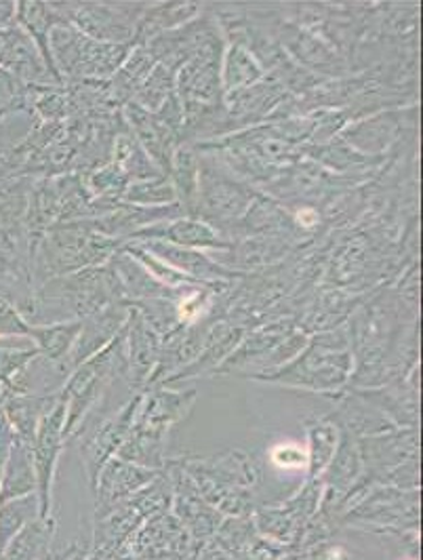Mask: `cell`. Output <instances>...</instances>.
<instances>
[{
	"mask_svg": "<svg viewBox=\"0 0 423 560\" xmlns=\"http://www.w3.org/2000/svg\"><path fill=\"white\" fill-rule=\"evenodd\" d=\"M143 252L152 253L156 257H161L165 264L175 266L177 272H186V277L190 279H200V282H209V280H227L236 277L234 270H227L222 264L211 261L207 255L195 252V249H184L177 245H171L165 241H148L145 245H141Z\"/></svg>",
	"mask_w": 423,
	"mask_h": 560,
	"instance_id": "obj_7",
	"label": "cell"
},
{
	"mask_svg": "<svg viewBox=\"0 0 423 560\" xmlns=\"http://www.w3.org/2000/svg\"><path fill=\"white\" fill-rule=\"evenodd\" d=\"M125 200L127 202H136L141 207H167V202H175V190L173 184L167 179V175L156 177V179H148V182H136L129 186V190H125Z\"/></svg>",
	"mask_w": 423,
	"mask_h": 560,
	"instance_id": "obj_16",
	"label": "cell"
},
{
	"mask_svg": "<svg viewBox=\"0 0 423 560\" xmlns=\"http://www.w3.org/2000/svg\"><path fill=\"white\" fill-rule=\"evenodd\" d=\"M133 238L145 241H165L171 245L184 247V249H232V243L224 238L209 222L198 220H175V222H161L148 230H140L133 234Z\"/></svg>",
	"mask_w": 423,
	"mask_h": 560,
	"instance_id": "obj_6",
	"label": "cell"
},
{
	"mask_svg": "<svg viewBox=\"0 0 423 560\" xmlns=\"http://www.w3.org/2000/svg\"><path fill=\"white\" fill-rule=\"evenodd\" d=\"M49 49L54 63H59L70 77H110L127 59L129 45L99 43L83 32L70 28L68 22L57 24L49 34ZM59 72V70H57Z\"/></svg>",
	"mask_w": 423,
	"mask_h": 560,
	"instance_id": "obj_1",
	"label": "cell"
},
{
	"mask_svg": "<svg viewBox=\"0 0 423 560\" xmlns=\"http://www.w3.org/2000/svg\"><path fill=\"white\" fill-rule=\"evenodd\" d=\"M38 514V498L34 493L4 502L0 508V555L11 544V539L22 532Z\"/></svg>",
	"mask_w": 423,
	"mask_h": 560,
	"instance_id": "obj_13",
	"label": "cell"
},
{
	"mask_svg": "<svg viewBox=\"0 0 423 560\" xmlns=\"http://www.w3.org/2000/svg\"><path fill=\"white\" fill-rule=\"evenodd\" d=\"M272 462L282 468H302L308 464V455L293 445H281L272 451Z\"/></svg>",
	"mask_w": 423,
	"mask_h": 560,
	"instance_id": "obj_20",
	"label": "cell"
},
{
	"mask_svg": "<svg viewBox=\"0 0 423 560\" xmlns=\"http://www.w3.org/2000/svg\"><path fill=\"white\" fill-rule=\"evenodd\" d=\"M63 421H66V400L59 396L56 407L38 423L34 445H32L40 518H49L51 514V485L56 475L57 457L63 445Z\"/></svg>",
	"mask_w": 423,
	"mask_h": 560,
	"instance_id": "obj_3",
	"label": "cell"
},
{
	"mask_svg": "<svg viewBox=\"0 0 423 560\" xmlns=\"http://www.w3.org/2000/svg\"><path fill=\"white\" fill-rule=\"evenodd\" d=\"M171 95H173V74L165 66H156L145 79V83L136 91L138 106L145 113L161 110V106L169 100Z\"/></svg>",
	"mask_w": 423,
	"mask_h": 560,
	"instance_id": "obj_15",
	"label": "cell"
},
{
	"mask_svg": "<svg viewBox=\"0 0 423 560\" xmlns=\"http://www.w3.org/2000/svg\"><path fill=\"white\" fill-rule=\"evenodd\" d=\"M140 411V398L131 400L118 418L102 423V428L95 432V436L86 443V466H89V475L91 480H95L102 464L106 462V457L113 455L114 448L118 447L129 430V425H133V416Z\"/></svg>",
	"mask_w": 423,
	"mask_h": 560,
	"instance_id": "obj_9",
	"label": "cell"
},
{
	"mask_svg": "<svg viewBox=\"0 0 423 560\" xmlns=\"http://www.w3.org/2000/svg\"><path fill=\"white\" fill-rule=\"evenodd\" d=\"M0 70L9 72L17 81L49 83V70L38 54L28 32L17 24H7L0 28Z\"/></svg>",
	"mask_w": 423,
	"mask_h": 560,
	"instance_id": "obj_5",
	"label": "cell"
},
{
	"mask_svg": "<svg viewBox=\"0 0 423 560\" xmlns=\"http://www.w3.org/2000/svg\"><path fill=\"white\" fill-rule=\"evenodd\" d=\"M32 489H36L32 447L28 443L13 436L4 466H2V475H0V504L13 498L17 500V498L30 495Z\"/></svg>",
	"mask_w": 423,
	"mask_h": 560,
	"instance_id": "obj_8",
	"label": "cell"
},
{
	"mask_svg": "<svg viewBox=\"0 0 423 560\" xmlns=\"http://www.w3.org/2000/svg\"><path fill=\"white\" fill-rule=\"evenodd\" d=\"M54 4L59 13H63V18L68 15L72 24L83 30L85 36L99 43H129L138 32L141 13L145 11V7H131L127 2H120L116 7L110 2H68L66 7H61L59 2Z\"/></svg>",
	"mask_w": 423,
	"mask_h": 560,
	"instance_id": "obj_2",
	"label": "cell"
},
{
	"mask_svg": "<svg viewBox=\"0 0 423 560\" xmlns=\"http://www.w3.org/2000/svg\"><path fill=\"white\" fill-rule=\"evenodd\" d=\"M83 320H66L54 325H30L28 337L38 348L40 357L51 363L68 364V357L79 339Z\"/></svg>",
	"mask_w": 423,
	"mask_h": 560,
	"instance_id": "obj_10",
	"label": "cell"
},
{
	"mask_svg": "<svg viewBox=\"0 0 423 560\" xmlns=\"http://www.w3.org/2000/svg\"><path fill=\"white\" fill-rule=\"evenodd\" d=\"M4 177H7V175H4V171L0 168V179H4Z\"/></svg>",
	"mask_w": 423,
	"mask_h": 560,
	"instance_id": "obj_22",
	"label": "cell"
},
{
	"mask_svg": "<svg viewBox=\"0 0 423 560\" xmlns=\"http://www.w3.org/2000/svg\"><path fill=\"white\" fill-rule=\"evenodd\" d=\"M198 213L202 211L209 220H236L240 218L249 205L251 192L249 188L236 184L234 179H227L226 175L200 165L198 167Z\"/></svg>",
	"mask_w": 423,
	"mask_h": 560,
	"instance_id": "obj_4",
	"label": "cell"
},
{
	"mask_svg": "<svg viewBox=\"0 0 423 560\" xmlns=\"http://www.w3.org/2000/svg\"><path fill=\"white\" fill-rule=\"evenodd\" d=\"M30 323L9 302H0V337L28 336Z\"/></svg>",
	"mask_w": 423,
	"mask_h": 560,
	"instance_id": "obj_19",
	"label": "cell"
},
{
	"mask_svg": "<svg viewBox=\"0 0 423 560\" xmlns=\"http://www.w3.org/2000/svg\"><path fill=\"white\" fill-rule=\"evenodd\" d=\"M129 177L122 168L118 167L116 163L108 165V167L99 168L91 175L89 179V190H93L99 200H110L125 195V186H127Z\"/></svg>",
	"mask_w": 423,
	"mask_h": 560,
	"instance_id": "obj_18",
	"label": "cell"
},
{
	"mask_svg": "<svg viewBox=\"0 0 423 560\" xmlns=\"http://www.w3.org/2000/svg\"><path fill=\"white\" fill-rule=\"evenodd\" d=\"M263 77V68L255 59L251 51H247L243 45H234L226 57V81L227 93H238L249 86H254Z\"/></svg>",
	"mask_w": 423,
	"mask_h": 560,
	"instance_id": "obj_14",
	"label": "cell"
},
{
	"mask_svg": "<svg viewBox=\"0 0 423 560\" xmlns=\"http://www.w3.org/2000/svg\"><path fill=\"white\" fill-rule=\"evenodd\" d=\"M198 167L200 159L188 148L179 145L171 156V175H173V190L184 205V211L195 215V205L198 195Z\"/></svg>",
	"mask_w": 423,
	"mask_h": 560,
	"instance_id": "obj_11",
	"label": "cell"
},
{
	"mask_svg": "<svg viewBox=\"0 0 423 560\" xmlns=\"http://www.w3.org/2000/svg\"><path fill=\"white\" fill-rule=\"evenodd\" d=\"M127 331H129V361L136 371V377L143 380L145 373L150 371L152 361L156 359V337H154V329L145 323L143 314L140 310L129 312L127 318Z\"/></svg>",
	"mask_w": 423,
	"mask_h": 560,
	"instance_id": "obj_12",
	"label": "cell"
},
{
	"mask_svg": "<svg viewBox=\"0 0 423 560\" xmlns=\"http://www.w3.org/2000/svg\"><path fill=\"white\" fill-rule=\"evenodd\" d=\"M338 448V430L331 423H316L310 428V455L308 464L312 466V477H316L331 459Z\"/></svg>",
	"mask_w": 423,
	"mask_h": 560,
	"instance_id": "obj_17",
	"label": "cell"
},
{
	"mask_svg": "<svg viewBox=\"0 0 423 560\" xmlns=\"http://www.w3.org/2000/svg\"><path fill=\"white\" fill-rule=\"evenodd\" d=\"M310 49H302V51H299V57L304 56V59H306V61H308V57H310ZM314 54H325V45H322V43H320V45H318V47H316V51H314Z\"/></svg>",
	"mask_w": 423,
	"mask_h": 560,
	"instance_id": "obj_21",
	"label": "cell"
}]
</instances>
